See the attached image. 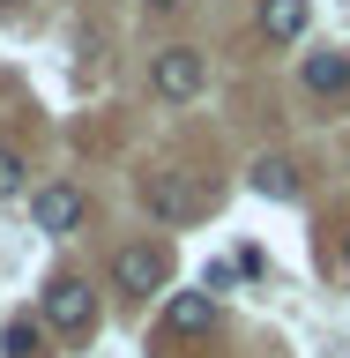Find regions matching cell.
Wrapping results in <instances>:
<instances>
[{
    "instance_id": "obj_2",
    "label": "cell",
    "mask_w": 350,
    "mask_h": 358,
    "mask_svg": "<svg viewBox=\"0 0 350 358\" xmlns=\"http://www.w3.org/2000/svg\"><path fill=\"white\" fill-rule=\"evenodd\" d=\"M164 276H172V254H164V246H119V254H112V284L127 291V299H150V291H164Z\"/></svg>"
},
{
    "instance_id": "obj_9",
    "label": "cell",
    "mask_w": 350,
    "mask_h": 358,
    "mask_svg": "<svg viewBox=\"0 0 350 358\" xmlns=\"http://www.w3.org/2000/svg\"><path fill=\"white\" fill-rule=\"evenodd\" d=\"M254 194L261 201H291L298 194V164H291V157H261V164H254Z\"/></svg>"
},
{
    "instance_id": "obj_7",
    "label": "cell",
    "mask_w": 350,
    "mask_h": 358,
    "mask_svg": "<svg viewBox=\"0 0 350 358\" xmlns=\"http://www.w3.org/2000/svg\"><path fill=\"white\" fill-rule=\"evenodd\" d=\"M313 22V0H261V38L268 45H298Z\"/></svg>"
},
{
    "instance_id": "obj_6",
    "label": "cell",
    "mask_w": 350,
    "mask_h": 358,
    "mask_svg": "<svg viewBox=\"0 0 350 358\" xmlns=\"http://www.w3.org/2000/svg\"><path fill=\"white\" fill-rule=\"evenodd\" d=\"M164 329L172 336H209L217 329V291H172L164 299Z\"/></svg>"
},
{
    "instance_id": "obj_1",
    "label": "cell",
    "mask_w": 350,
    "mask_h": 358,
    "mask_svg": "<svg viewBox=\"0 0 350 358\" xmlns=\"http://www.w3.org/2000/svg\"><path fill=\"white\" fill-rule=\"evenodd\" d=\"M201 83H209V67H201L194 45H164L150 60V90L164 97V105H187V97H201Z\"/></svg>"
},
{
    "instance_id": "obj_10",
    "label": "cell",
    "mask_w": 350,
    "mask_h": 358,
    "mask_svg": "<svg viewBox=\"0 0 350 358\" xmlns=\"http://www.w3.org/2000/svg\"><path fill=\"white\" fill-rule=\"evenodd\" d=\"M0 343H8V358H38V329H30V321H8Z\"/></svg>"
},
{
    "instance_id": "obj_5",
    "label": "cell",
    "mask_w": 350,
    "mask_h": 358,
    "mask_svg": "<svg viewBox=\"0 0 350 358\" xmlns=\"http://www.w3.org/2000/svg\"><path fill=\"white\" fill-rule=\"evenodd\" d=\"M82 209L89 201L75 194V187H38V194H30V217H38V231H52V239H67V231L82 224Z\"/></svg>"
},
{
    "instance_id": "obj_8",
    "label": "cell",
    "mask_w": 350,
    "mask_h": 358,
    "mask_svg": "<svg viewBox=\"0 0 350 358\" xmlns=\"http://www.w3.org/2000/svg\"><path fill=\"white\" fill-rule=\"evenodd\" d=\"M306 90L313 97H343L350 90V52H306Z\"/></svg>"
},
{
    "instance_id": "obj_3",
    "label": "cell",
    "mask_w": 350,
    "mask_h": 358,
    "mask_svg": "<svg viewBox=\"0 0 350 358\" xmlns=\"http://www.w3.org/2000/svg\"><path fill=\"white\" fill-rule=\"evenodd\" d=\"M45 321L60 336H89L97 329V299H89L82 276H52V284H45Z\"/></svg>"
},
{
    "instance_id": "obj_11",
    "label": "cell",
    "mask_w": 350,
    "mask_h": 358,
    "mask_svg": "<svg viewBox=\"0 0 350 358\" xmlns=\"http://www.w3.org/2000/svg\"><path fill=\"white\" fill-rule=\"evenodd\" d=\"M15 194H22V157L0 150V201H15Z\"/></svg>"
},
{
    "instance_id": "obj_4",
    "label": "cell",
    "mask_w": 350,
    "mask_h": 358,
    "mask_svg": "<svg viewBox=\"0 0 350 358\" xmlns=\"http://www.w3.org/2000/svg\"><path fill=\"white\" fill-rule=\"evenodd\" d=\"M142 201H150V217H156V224H187V217L201 209L194 179H179V172H156L150 187H142Z\"/></svg>"
},
{
    "instance_id": "obj_12",
    "label": "cell",
    "mask_w": 350,
    "mask_h": 358,
    "mask_svg": "<svg viewBox=\"0 0 350 358\" xmlns=\"http://www.w3.org/2000/svg\"><path fill=\"white\" fill-rule=\"evenodd\" d=\"M150 8H156V15H164V8H187V0H150Z\"/></svg>"
},
{
    "instance_id": "obj_13",
    "label": "cell",
    "mask_w": 350,
    "mask_h": 358,
    "mask_svg": "<svg viewBox=\"0 0 350 358\" xmlns=\"http://www.w3.org/2000/svg\"><path fill=\"white\" fill-rule=\"evenodd\" d=\"M343 268H350V231H343Z\"/></svg>"
}]
</instances>
